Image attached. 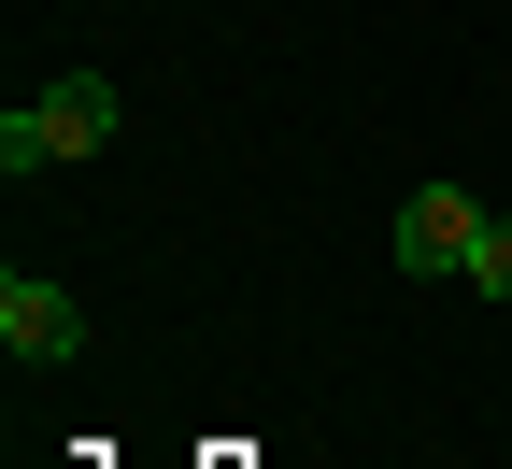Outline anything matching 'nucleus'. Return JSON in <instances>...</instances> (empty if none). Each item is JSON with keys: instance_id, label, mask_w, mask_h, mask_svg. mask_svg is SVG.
Segmentation results:
<instances>
[{"instance_id": "f03ea898", "label": "nucleus", "mask_w": 512, "mask_h": 469, "mask_svg": "<svg viewBox=\"0 0 512 469\" xmlns=\"http://www.w3.org/2000/svg\"><path fill=\"white\" fill-rule=\"evenodd\" d=\"M470 242H484V199H470V185H413V199H399V271H413V285L470 271Z\"/></svg>"}, {"instance_id": "f257e3e1", "label": "nucleus", "mask_w": 512, "mask_h": 469, "mask_svg": "<svg viewBox=\"0 0 512 469\" xmlns=\"http://www.w3.org/2000/svg\"><path fill=\"white\" fill-rule=\"evenodd\" d=\"M0 342H15L29 370H72L86 356V299L57 285V271H0Z\"/></svg>"}, {"instance_id": "20e7f679", "label": "nucleus", "mask_w": 512, "mask_h": 469, "mask_svg": "<svg viewBox=\"0 0 512 469\" xmlns=\"http://www.w3.org/2000/svg\"><path fill=\"white\" fill-rule=\"evenodd\" d=\"M456 285H484V299H512V214H484V242H470V271Z\"/></svg>"}, {"instance_id": "7ed1b4c3", "label": "nucleus", "mask_w": 512, "mask_h": 469, "mask_svg": "<svg viewBox=\"0 0 512 469\" xmlns=\"http://www.w3.org/2000/svg\"><path fill=\"white\" fill-rule=\"evenodd\" d=\"M29 128H43V157H100V143H114V86H100V72H57V86L29 100Z\"/></svg>"}]
</instances>
